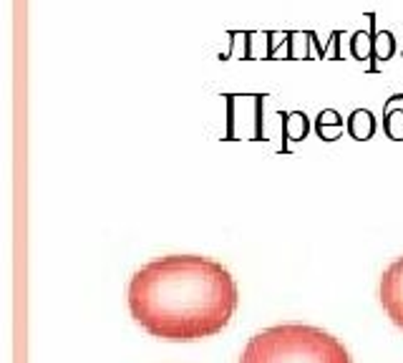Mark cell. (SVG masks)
I'll list each match as a JSON object with an SVG mask.
<instances>
[{
  "mask_svg": "<svg viewBox=\"0 0 403 363\" xmlns=\"http://www.w3.org/2000/svg\"><path fill=\"white\" fill-rule=\"evenodd\" d=\"M239 363H353L348 348L328 330L283 323L252 335Z\"/></svg>",
  "mask_w": 403,
  "mask_h": 363,
  "instance_id": "2",
  "label": "cell"
},
{
  "mask_svg": "<svg viewBox=\"0 0 403 363\" xmlns=\"http://www.w3.org/2000/svg\"><path fill=\"white\" fill-rule=\"evenodd\" d=\"M396 56V35L391 30H375L373 33V63H370V71H378L380 63L391 61Z\"/></svg>",
  "mask_w": 403,
  "mask_h": 363,
  "instance_id": "6",
  "label": "cell"
},
{
  "mask_svg": "<svg viewBox=\"0 0 403 363\" xmlns=\"http://www.w3.org/2000/svg\"><path fill=\"white\" fill-rule=\"evenodd\" d=\"M310 45H315V33L312 30H290L288 38V61H307L310 58Z\"/></svg>",
  "mask_w": 403,
  "mask_h": 363,
  "instance_id": "7",
  "label": "cell"
},
{
  "mask_svg": "<svg viewBox=\"0 0 403 363\" xmlns=\"http://www.w3.org/2000/svg\"><path fill=\"white\" fill-rule=\"evenodd\" d=\"M227 35L232 48L227 53H220V61H229V58L250 61V58H255V53H252V38H255V33L252 30H229Z\"/></svg>",
  "mask_w": 403,
  "mask_h": 363,
  "instance_id": "5",
  "label": "cell"
},
{
  "mask_svg": "<svg viewBox=\"0 0 403 363\" xmlns=\"http://www.w3.org/2000/svg\"><path fill=\"white\" fill-rule=\"evenodd\" d=\"M348 129L356 139H368L375 129V121H373V113L363 111V108H358V111L351 113V119H348Z\"/></svg>",
  "mask_w": 403,
  "mask_h": 363,
  "instance_id": "8",
  "label": "cell"
},
{
  "mask_svg": "<svg viewBox=\"0 0 403 363\" xmlns=\"http://www.w3.org/2000/svg\"><path fill=\"white\" fill-rule=\"evenodd\" d=\"M401 56H403V53H401Z\"/></svg>",
  "mask_w": 403,
  "mask_h": 363,
  "instance_id": "14",
  "label": "cell"
},
{
  "mask_svg": "<svg viewBox=\"0 0 403 363\" xmlns=\"http://www.w3.org/2000/svg\"><path fill=\"white\" fill-rule=\"evenodd\" d=\"M386 129H388V134H391V136L403 139V108L388 113V116H386Z\"/></svg>",
  "mask_w": 403,
  "mask_h": 363,
  "instance_id": "13",
  "label": "cell"
},
{
  "mask_svg": "<svg viewBox=\"0 0 403 363\" xmlns=\"http://www.w3.org/2000/svg\"><path fill=\"white\" fill-rule=\"evenodd\" d=\"M288 131L295 139H300V136H305L307 131V119L305 113H288Z\"/></svg>",
  "mask_w": 403,
  "mask_h": 363,
  "instance_id": "12",
  "label": "cell"
},
{
  "mask_svg": "<svg viewBox=\"0 0 403 363\" xmlns=\"http://www.w3.org/2000/svg\"><path fill=\"white\" fill-rule=\"evenodd\" d=\"M341 30H333L330 33V40L328 45H323V53H320V58H333V61H343V53H341Z\"/></svg>",
  "mask_w": 403,
  "mask_h": 363,
  "instance_id": "11",
  "label": "cell"
},
{
  "mask_svg": "<svg viewBox=\"0 0 403 363\" xmlns=\"http://www.w3.org/2000/svg\"><path fill=\"white\" fill-rule=\"evenodd\" d=\"M378 298L383 303V311L388 313L393 323L403 330V257L393 260L380 275Z\"/></svg>",
  "mask_w": 403,
  "mask_h": 363,
  "instance_id": "3",
  "label": "cell"
},
{
  "mask_svg": "<svg viewBox=\"0 0 403 363\" xmlns=\"http://www.w3.org/2000/svg\"><path fill=\"white\" fill-rule=\"evenodd\" d=\"M368 30H356L351 35V53L356 61H370L373 63V33L378 30L375 26V13H365Z\"/></svg>",
  "mask_w": 403,
  "mask_h": 363,
  "instance_id": "4",
  "label": "cell"
},
{
  "mask_svg": "<svg viewBox=\"0 0 403 363\" xmlns=\"http://www.w3.org/2000/svg\"><path fill=\"white\" fill-rule=\"evenodd\" d=\"M318 131L323 139H335V134L341 131V116L333 111V108H328V111H323L318 116Z\"/></svg>",
  "mask_w": 403,
  "mask_h": 363,
  "instance_id": "9",
  "label": "cell"
},
{
  "mask_svg": "<svg viewBox=\"0 0 403 363\" xmlns=\"http://www.w3.org/2000/svg\"><path fill=\"white\" fill-rule=\"evenodd\" d=\"M265 38H267V61H275L278 58V48L283 43H288V38H290V30H267L265 33Z\"/></svg>",
  "mask_w": 403,
  "mask_h": 363,
  "instance_id": "10",
  "label": "cell"
},
{
  "mask_svg": "<svg viewBox=\"0 0 403 363\" xmlns=\"http://www.w3.org/2000/svg\"><path fill=\"white\" fill-rule=\"evenodd\" d=\"M131 318L164 340H199L227 328L237 311V283L222 262L202 255H166L131 275Z\"/></svg>",
  "mask_w": 403,
  "mask_h": 363,
  "instance_id": "1",
  "label": "cell"
}]
</instances>
